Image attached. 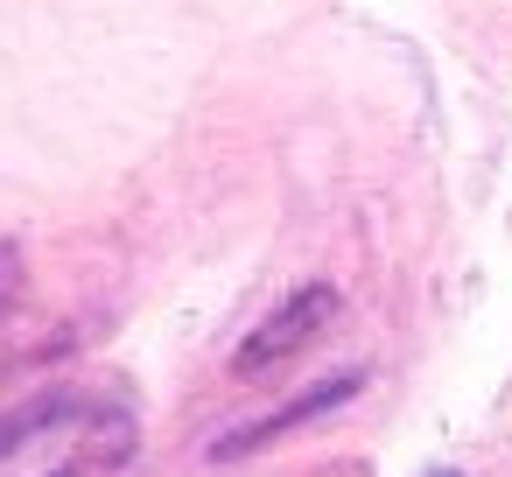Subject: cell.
Segmentation results:
<instances>
[{"mask_svg": "<svg viewBox=\"0 0 512 477\" xmlns=\"http://www.w3.org/2000/svg\"><path fill=\"white\" fill-rule=\"evenodd\" d=\"M134 449L141 421L113 386H50L0 414V477H120Z\"/></svg>", "mask_w": 512, "mask_h": 477, "instance_id": "obj_1", "label": "cell"}, {"mask_svg": "<svg viewBox=\"0 0 512 477\" xmlns=\"http://www.w3.org/2000/svg\"><path fill=\"white\" fill-rule=\"evenodd\" d=\"M337 288H302V295H288L246 344H239V358H232V372L239 379H260V372H274V365H288V358H302L330 323H337Z\"/></svg>", "mask_w": 512, "mask_h": 477, "instance_id": "obj_2", "label": "cell"}, {"mask_svg": "<svg viewBox=\"0 0 512 477\" xmlns=\"http://www.w3.org/2000/svg\"><path fill=\"white\" fill-rule=\"evenodd\" d=\"M358 393V372H344V379H323V386H309L302 400H288L281 414H267L260 428H246V435H232L225 442V456H239V449H260V442H274V435H288V428H302L309 414H323V407H337V400H351Z\"/></svg>", "mask_w": 512, "mask_h": 477, "instance_id": "obj_3", "label": "cell"}, {"mask_svg": "<svg viewBox=\"0 0 512 477\" xmlns=\"http://www.w3.org/2000/svg\"><path fill=\"white\" fill-rule=\"evenodd\" d=\"M15 295H22V253H15V246H0V316L15 309Z\"/></svg>", "mask_w": 512, "mask_h": 477, "instance_id": "obj_4", "label": "cell"}, {"mask_svg": "<svg viewBox=\"0 0 512 477\" xmlns=\"http://www.w3.org/2000/svg\"><path fill=\"white\" fill-rule=\"evenodd\" d=\"M435 477H456V470H435Z\"/></svg>", "mask_w": 512, "mask_h": 477, "instance_id": "obj_5", "label": "cell"}]
</instances>
